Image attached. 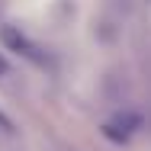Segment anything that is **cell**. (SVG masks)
I'll use <instances>...</instances> for the list:
<instances>
[{
  "label": "cell",
  "instance_id": "1",
  "mask_svg": "<svg viewBox=\"0 0 151 151\" xmlns=\"http://www.w3.org/2000/svg\"><path fill=\"white\" fill-rule=\"evenodd\" d=\"M3 42H6V45H13L19 55H26V58H35V61H39V52H35V45H32L26 35H19L16 29H10V26H6V29H3Z\"/></svg>",
  "mask_w": 151,
  "mask_h": 151
},
{
  "label": "cell",
  "instance_id": "3",
  "mask_svg": "<svg viewBox=\"0 0 151 151\" xmlns=\"http://www.w3.org/2000/svg\"><path fill=\"white\" fill-rule=\"evenodd\" d=\"M3 74H6V58L0 55V77H3Z\"/></svg>",
  "mask_w": 151,
  "mask_h": 151
},
{
  "label": "cell",
  "instance_id": "4",
  "mask_svg": "<svg viewBox=\"0 0 151 151\" xmlns=\"http://www.w3.org/2000/svg\"><path fill=\"white\" fill-rule=\"evenodd\" d=\"M0 6H3V0H0Z\"/></svg>",
  "mask_w": 151,
  "mask_h": 151
},
{
  "label": "cell",
  "instance_id": "2",
  "mask_svg": "<svg viewBox=\"0 0 151 151\" xmlns=\"http://www.w3.org/2000/svg\"><path fill=\"white\" fill-rule=\"evenodd\" d=\"M13 129H16V125H13V119H10V116H6L3 109H0V132H6V135H10Z\"/></svg>",
  "mask_w": 151,
  "mask_h": 151
}]
</instances>
